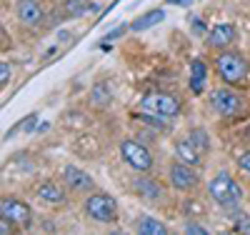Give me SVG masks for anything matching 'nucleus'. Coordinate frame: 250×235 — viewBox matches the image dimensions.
Instances as JSON below:
<instances>
[{
    "instance_id": "7ed1b4c3",
    "label": "nucleus",
    "mask_w": 250,
    "mask_h": 235,
    "mask_svg": "<svg viewBox=\"0 0 250 235\" xmlns=\"http://www.w3.org/2000/svg\"><path fill=\"white\" fill-rule=\"evenodd\" d=\"M215 70L220 75L223 83L228 85H238L248 78V63L238 55V53H230V50H225L215 58Z\"/></svg>"
},
{
    "instance_id": "9b49d317",
    "label": "nucleus",
    "mask_w": 250,
    "mask_h": 235,
    "mask_svg": "<svg viewBox=\"0 0 250 235\" xmlns=\"http://www.w3.org/2000/svg\"><path fill=\"white\" fill-rule=\"evenodd\" d=\"M233 40H235V28L228 25V23L213 25L210 33H208V45L210 48H228Z\"/></svg>"
},
{
    "instance_id": "f257e3e1",
    "label": "nucleus",
    "mask_w": 250,
    "mask_h": 235,
    "mask_svg": "<svg viewBox=\"0 0 250 235\" xmlns=\"http://www.w3.org/2000/svg\"><path fill=\"white\" fill-rule=\"evenodd\" d=\"M208 193H210V198L223 208H235L243 200V188L235 183V178L230 173H225V170L208 183Z\"/></svg>"
},
{
    "instance_id": "6ab92c4d",
    "label": "nucleus",
    "mask_w": 250,
    "mask_h": 235,
    "mask_svg": "<svg viewBox=\"0 0 250 235\" xmlns=\"http://www.w3.org/2000/svg\"><path fill=\"white\" fill-rule=\"evenodd\" d=\"M185 233H190V235H208V228H203L198 223H188L185 225Z\"/></svg>"
},
{
    "instance_id": "4468645a",
    "label": "nucleus",
    "mask_w": 250,
    "mask_h": 235,
    "mask_svg": "<svg viewBox=\"0 0 250 235\" xmlns=\"http://www.w3.org/2000/svg\"><path fill=\"white\" fill-rule=\"evenodd\" d=\"M135 230L140 235H168V228H165V223L150 218V215H145V218H138L135 223Z\"/></svg>"
},
{
    "instance_id": "20e7f679",
    "label": "nucleus",
    "mask_w": 250,
    "mask_h": 235,
    "mask_svg": "<svg viewBox=\"0 0 250 235\" xmlns=\"http://www.w3.org/2000/svg\"><path fill=\"white\" fill-rule=\"evenodd\" d=\"M120 155L133 170H138V173H148V170H153L150 150L143 143H138V140H123L120 143Z\"/></svg>"
},
{
    "instance_id": "a211bd4d",
    "label": "nucleus",
    "mask_w": 250,
    "mask_h": 235,
    "mask_svg": "<svg viewBox=\"0 0 250 235\" xmlns=\"http://www.w3.org/2000/svg\"><path fill=\"white\" fill-rule=\"evenodd\" d=\"M188 138L193 140V145L198 148L200 153H208V150H210V138H208L205 128H193V130L188 133Z\"/></svg>"
},
{
    "instance_id": "412c9836",
    "label": "nucleus",
    "mask_w": 250,
    "mask_h": 235,
    "mask_svg": "<svg viewBox=\"0 0 250 235\" xmlns=\"http://www.w3.org/2000/svg\"><path fill=\"white\" fill-rule=\"evenodd\" d=\"M8 80H10V65H8V63H3V65H0V85L5 88Z\"/></svg>"
},
{
    "instance_id": "b1692460",
    "label": "nucleus",
    "mask_w": 250,
    "mask_h": 235,
    "mask_svg": "<svg viewBox=\"0 0 250 235\" xmlns=\"http://www.w3.org/2000/svg\"><path fill=\"white\" fill-rule=\"evenodd\" d=\"M168 3L173 5V3H178V5H190V0H168Z\"/></svg>"
},
{
    "instance_id": "9d476101",
    "label": "nucleus",
    "mask_w": 250,
    "mask_h": 235,
    "mask_svg": "<svg viewBox=\"0 0 250 235\" xmlns=\"http://www.w3.org/2000/svg\"><path fill=\"white\" fill-rule=\"evenodd\" d=\"M15 15L20 23L25 25H38L43 20V8H40L38 0H20L18 8H15Z\"/></svg>"
},
{
    "instance_id": "6e6552de",
    "label": "nucleus",
    "mask_w": 250,
    "mask_h": 235,
    "mask_svg": "<svg viewBox=\"0 0 250 235\" xmlns=\"http://www.w3.org/2000/svg\"><path fill=\"white\" fill-rule=\"evenodd\" d=\"M170 185L175 190H183V193H185V190H193L198 185V175H195L193 165H188L183 160L173 163L170 165Z\"/></svg>"
},
{
    "instance_id": "0eeeda50",
    "label": "nucleus",
    "mask_w": 250,
    "mask_h": 235,
    "mask_svg": "<svg viewBox=\"0 0 250 235\" xmlns=\"http://www.w3.org/2000/svg\"><path fill=\"white\" fill-rule=\"evenodd\" d=\"M0 218H5L10 225L28 228L30 225V208L15 198H3V203H0Z\"/></svg>"
},
{
    "instance_id": "423d86ee",
    "label": "nucleus",
    "mask_w": 250,
    "mask_h": 235,
    "mask_svg": "<svg viewBox=\"0 0 250 235\" xmlns=\"http://www.w3.org/2000/svg\"><path fill=\"white\" fill-rule=\"evenodd\" d=\"M210 105L215 108L218 115H225V118L238 115V113L245 108L243 100H240L230 88H218V90H213V95H210Z\"/></svg>"
},
{
    "instance_id": "f3484780",
    "label": "nucleus",
    "mask_w": 250,
    "mask_h": 235,
    "mask_svg": "<svg viewBox=\"0 0 250 235\" xmlns=\"http://www.w3.org/2000/svg\"><path fill=\"white\" fill-rule=\"evenodd\" d=\"M205 78H208V65L203 60H193V68H190V88H193V93H203Z\"/></svg>"
},
{
    "instance_id": "dca6fc26",
    "label": "nucleus",
    "mask_w": 250,
    "mask_h": 235,
    "mask_svg": "<svg viewBox=\"0 0 250 235\" xmlns=\"http://www.w3.org/2000/svg\"><path fill=\"white\" fill-rule=\"evenodd\" d=\"M38 198L45 200V203H62L65 200V190L55 183H43L38 188Z\"/></svg>"
},
{
    "instance_id": "2eb2a0df",
    "label": "nucleus",
    "mask_w": 250,
    "mask_h": 235,
    "mask_svg": "<svg viewBox=\"0 0 250 235\" xmlns=\"http://www.w3.org/2000/svg\"><path fill=\"white\" fill-rule=\"evenodd\" d=\"M135 190H138V195H143L145 200H158L163 195V188L160 183L150 180V178H138L135 180Z\"/></svg>"
},
{
    "instance_id": "f03ea898",
    "label": "nucleus",
    "mask_w": 250,
    "mask_h": 235,
    "mask_svg": "<svg viewBox=\"0 0 250 235\" xmlns=\"http://www.w3.org/2000/svg\"><path fill=\"white\" fill-rule=\"evenodd\" d=\"M140 113L165 123V120H173L180 113V103L168 93H148L140 100Z\"/></svg>"
},
{
    "instance_id": "5701e85b",
    "label": "nucleus",
    "mask_w": 250,
    "mask_h": 235,
    "mask_svg": "<svg viewBox=\"0 0 250 235\" xmlns=\"http://www.w3.org/2000/svg\"><path fill=\"white\" fill-rule=\"evenodd\" d=\"M193 30H195V33H205V25H203V20H193Z\"/></svg>"
},
{
    "instance_id": "aec40b11",
    "label": "nucleus",
    "mask_w": 250,
    "mask_h": 235,
    "mask_svg": "<svg viewBox=\"0 0 250 235\" xmlns=\"http://www.w3.org/2000/svg\"><path fill=\"white\" fill-rule=\"evenodd\" d=\"M35 123H38V115H28L23 123L15 128V130H33V125H35Z\"/></svg>"
},
{
    "instance_id": "ddd939ff",
    "label": "nucleus",
    "mask_w": 250,
    "mask_h": 235,
    "mask_svg": "<svg viewBox=\"0 0 250 235\" xmlns=\"http://www.w3.org/2000/svg\"><path fill=\"white\" fill-rule=\"evenodd\" d=\"M163 20H165V10H163V8H155V10H148L145 15L135 18L133 23H130V28H133L135 33H140V30H148V28L163 23Z\"/></svg>"
},
{
    "instance_id": "1a4fd4ad",
    "label": "nucleus",
    "mask_w": 250,
    "mask_h": 235,
    "mask_svg": "<svg viewBox=\"0 0 250 235\" xmlns=\"http://www.w3.org/2000/svg\"><path fill=\"white\" fill-rule=\"evenodd\" d=\"M62 180H65V188L78 190V193H85V190H93L95 188L93 178L85 173V170H80L75 165H68L65 170H62Z\"/></svg>"
},
{
    "instance_id": "f8f14e48",
    "label": "nucleus",
    "mask_w": 250,
    "mask_h": 235,
    "mask_svg": "<svg viewBox=\"0 0 250 235\" xmlns=\"http://www.w3.org/2000/svg\"><path fill=\"white\" fill-rule=\"evenodd\" d=\"M175 155H178V160H183V163H188V165H198L200 158H203V153L193 145L190 138H185V140H178V143H175Z\"/></svg>"
},
{
    "instance_id": "4be33fe9",
    "label": "nucleus",
    "mask_w": 250,
    "mask_h": 235,
    "mask_svg": "<svg viewBox=\"0 0 250 235\" xmlns=\"http://www.w3.org/2000/svg\"><path fill=\"white\" fill-rule=\"evenodd\" d=\"M238 163H240V168H243V170H245V173H248V175H250V153H243V155H240V160H238Z\"/></svg>"
},
{
    "instance_id": "39448f33",
    "label": "nucleus",
    "mask_w": 250,
    "mask_h": 235,
    "mask_svg": "<svg viewBox=\"0 0 250 235\" xmlns=\"http://www.w3.org/2000/svg\"><path fill=\"white\" fill-rule=\"evenodd\" d=\"M85 213L98 223H113L118 218V203L105 193H93L85 200Z\"/></svg>"
}]
</instances>
